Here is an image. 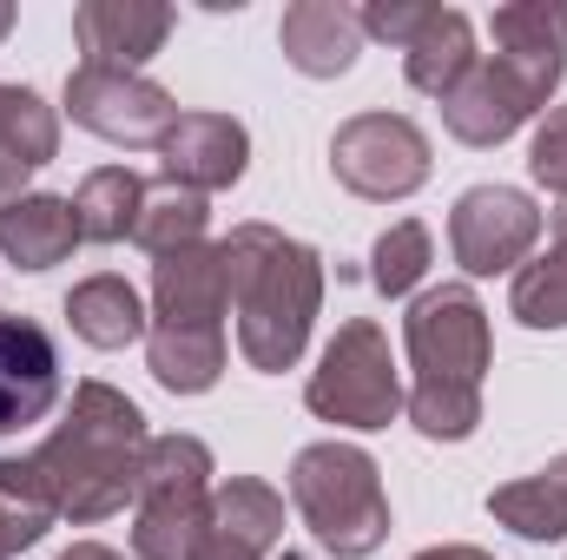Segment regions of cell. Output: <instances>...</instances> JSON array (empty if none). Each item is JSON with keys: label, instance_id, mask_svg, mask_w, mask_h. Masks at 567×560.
I'll return each mask as SVG.
<instances>
[{"label": "cell", "instance_id": "obj_1", "mask_svg": "<svg viewBox=\"0 0 567 560\" xmlns=\"http://www.w3.org/2000/svg\"><path fill=\"white\" fill-rule=\"evenodd\" d=\"M145 416L113 383H80L66 422L33 455H0V495L47 508L53 521H106L126 501H140L145 468Z\"/></svg>", "mask_w": 567, "mask_h": 560}, {"label": "cell", "instance_id": "obj_2", "mask_svg": "<svg viewBox=\"0 0 567 560\" xmlns=\"http://www.w3.org/2000/svg\"><path fill=\"white\" fill-rule=\"evenodd\" d=\"M218 258H225L245 363L265 376H284L310 343V323L323 303V258L303 238H284L278 225H238L218 245Z\"/></svg>", "mask_w": 567, "mask_h": 560}, {"label": "cell", "instance_id": "obj_3", "mask_svg": "<svg viewBox=\"0 0 567 560\" xmlns=\"http://www.w3.org/2000/svg\"><path fill=\"white\" fill-rule=\"evenodd\" d=\"M403 343L416 363V390L403 396L410 422L429 442H468L482 422V376L495 363L488 343V310L468 283L423 290L403 317Z\"/></svg>", "mask_w": 567, "mask_h": 560}, {"label": "cell", "instance_id": "obj_4", "mask_svg": "<svg viewBox=\"0 0 567 560\" xmlns=\"http://www.w3.org/2000/svg\"><path fill=\"white\" fill-rule=\"evenodd\" d=\"M290 501L303 528L330 548L337 560H363L390 541V495L383 468L350 448V442H310L290 462Z\"/></svg>", "mask_w": 567, "mask_h": 560}, {"label": "cell", "instance_id": "obj_5", "mask_svg": "<svg viewBox=\"0 0 567 560\" xmlns=\"http://www.w3.org/2000/svg\"><path fill=\"white\" fill-rule=\"evenodd\" d=\"M212 508V448L198 435H152L140 468V515H133V554L185 560L205 535Z\"/></svg>", "mask_w": 567, "mask_h": 560}, {"label": "cell", "instance_id": "obj_6", "mask_svg": "<svg viewBox=\"0 0 567 560\" xmlns=\"http://www.w3.org/2000/svg\"><path fill=\"white\" fill-rule=\"evenodd\" d=\"M303 403H310V416L337 422V428H390L403 416V376H396L390 336L370 317H350L323 343V363L310 370Z\"/></svg>", "mask_w": 567, "mask_h": 560}, {"label": "cell", "instance_id": "obj_7", "mask_svg": "<svg viewBox=\"0 0 567 560\" xmlns=\"http://www.w3.org/2000/svg\"><path fill=\"white\" fill-rule=\"evenodd\" d=\"M567 60H515V53H482L449 93H442V126L462 145H502L522 133L561 86Z\"/></svg>", "mask_w": 567, "mask_h": 560}, {"label": "cell", "instance_id": "obj_8", "mask_svg": "<svg viewBox=\"0 0 567 560\" xmlns=\"http://www.w3.org/2000/svg\"><path fill=\"white\" fill-rule=\"evenodd\" d=\"M429 165H435V158H429V133L416 120H403V113H357V120H343L337 139H330V172H337V185L357 191V198H377V205L423 191Z\"/></svg>", "mask_w": 567, "mask_h": 560}, {"label": "cell", "instance_id": "obj_9", "mask_svg": "<svg viewBox=\"0 0 567 560\" xmlns=\"http://www.w3.org/2000/svg\"><path fill=\"white\" fill-rule=\"evenodd\" d=\"M449 245H455V265L468 278L522 271L528 251L542 245V211L515 185H468L449 211Z\"/></svg>", "mask_w": 567, "mask_h": 560}, {"label": "cell", "instance_id": "obj_10", "mask_svg": "<svg viewBox=\"0 0 567 560\" xmlns=\"http://www.w3.org/2000/svg\"><path fill=\"white\" fill-rule=\"evenodd\" d=\"M66 113L73 126L113 145H165V133L178 126V106L165 86H152L145 73H106V66H73Z\"/></svg>", "mask_w": 567, "mask_h": 560}, {"label": "cell", "instance_id": "obj_11", "mask_svg": "<svg viewBox=\"0 0 567 560\" xmlns=\"http://www.w3.org/2000/svg\"><path fill=\"white\" fill-rule=\"evenodd\" d=\"M60 403V350L33 317L0 310V435L40 422Z\"/></svg>", "mask_w": 567, "mask_h": 560}, {"label": "cell", "instance_id": "obj_12", "mask_svg": "<svg viewBox=\"0 0 567 560\" xmlns=\"http://www.w3.org/2000/svg\"><path fill=\"white\" fill-rule=\"evenodd\" d=\"M165 33H172V7H158V0H86V7H73V40L86 53L80 66L140 73L165 46Z\"/></svg>", "mask_w": 567, "mask_h": 560}, {"label": "cell", "instance_id": "obj_13", "mask_svg": "<svg viewBox=\"0 0 567 560\" xmlns=\"http://www.w3.org/2000/svg\"><path fill=\"white\" fill-rule=\"evenodd\" d=\"M165 178L185 191H225L245 178L251 165V133L231 113H178V126L165 133Z\"/></svg>", "mask_w": 567, "mask_h": 560}, {"label": "cell", "instance_id": "obj_14", "mask_svg": "<svg viewBox=\"0 0 567 560\" xmlns=\"http://www.w3.org/2000/svg\"><path fill=\"white\" fill-rule=\"evenodd\" d=\"M231 290H225V258L218 245H185L152 265V323L178 330H225Z\"/></svg>", "mask_w": 567, "mask_h": 560}, {"label": "cell", "instance_id": "obj_15", "mask_svg": "<svg viewBox=\"0 0 567 560\" xmlns=\"http://www.w3.org/2000/svg\"><path fill=\"white\" fill-rule=\"evenodd\" d=\"M278 46L297 73L337 80L363 53V20L343 0H297V7H284V20H278Z\"/></svg>", "mask_w": 567, "mask_h": 560}, {"label": "cell", "instance_id": "obj_16", "mask_svg": "<svg viewBox=\"0 0 567 560\" xmlns=\"http://www.w3.org/2000/svg\"><path fill=\"white\" fill-rule=\"evenodd\" d=\"M80 218H73V198H53V191H20L0 205V258L20 265V271H53L80 251Z\"/></svg>", "mask_w": 567, "mask_h": 560}, {"label": "cell", "instance_id": "obj_17", "mask_svg": "<svg viewBox=\"0 0 567 560\" xmlns=\"http://www.w3.org/2000/svg\"><path fill=\"white\" fill-rule=\"evenodd\" d=\"M60 152V113L33 86H0V198H20V185Z\"/></svg>", "mask_w": 567, "mask_h": 560}, {"label": "cell", "instance_id": "obj_18", "mask_svg": "<svg viewBox=\"0 0 567 560\" xmlns=\"http://www.w3.org/2000/svg\"><path fill=\"white\" fill-rule=\"evenodd\" d=\"M66 323H73V336L93 343V350H126V343H140L145 330H152L140 290H133L126 278H113V271L80 278L73 290H66Z\"/></svg>", "mask_w": 567, "mask_h": 560}, {"label": "cell", "instance_id": "obj_19", "mask_svg": "<svg viewBox=\"0 0 567 560\" xmlns=\"http://www.w3.org/2000/svg\"><path fill=\"white\" fill-rule=\"evenodd\" d=\"M145 370H152L158 390H172V396H205V390L225 376V330L152 323V330H145Z\"/></svg>", "mask_w": 567, "mask_h": 560}, {"label": "cell", "instance_id": "obj_20", "mask_svg": "<svg viewBox=\"0 0 567 560\" xmlns=\"http://www.w3.org/2000/svg\"><path fill=\"white\" fill-rule=\"evenodd\" d=\"M482 53H475V27H468V13L462 7H435L429 13V27L403 46V73H410V86L429 93V100H442L468 66H475Z\"/></svg>", "mask_w": 567, "mask_h": 560}, {"label": "cell", "instance_id": "obj_21", "mask_svg": "<svg viewBox=\"0 0 567 560\" xmlns=\"http://www.w3.org/2000/svg\"><path fill=\"white\" fill-rule=\"evenodd\" d=\"M205 528L225 535V541H238V548H251V554H271L284 541V495L265 488V481H251V475L218 481L212 508H205Z\"/></svg>", "mask_w": 567, "mask_h": 560}, {"label": "cell", "instance_id": "obj_22", "mask_svg": "<svg viewBox=\"0 0 567 560\" xmlns=\"http://www.w3.org/2000/svg\"><path fill=\"white\" fill-rule=\"evenodd\" d=\"M205 225H212L205 191H185V185L158 178V185H145V198H140L133 245H145L152 258H172V251H185V245H205Z\"/></svg>", "mask_w": 567, "mask_h": 560}, {"label": "cell", "instance_id": "obj_23", "mask_svg": "<svg viewBox=\"0 0 567 560\" xmlns=\"http://www.w3.org/2000/svg\"><path fill=\"white\" fill-rule=\"evenodd\" d=\"M140 172H126V165H100V172H86L80 178V191H73V218H80V238H93V245H120V238H133V225H140Z\"/></svg>", "mask_w": 567, "mask_h": 560}, {"label": "cell", "instance_id": "obj_24", "mask_svg": "<svg viewBox=\"0 0 567 560\" xmlns=\"http://www.w3.org/2000/svg\"><path fill=\"white\" fill-rule=\"evenodd\" d=\"M508 310L528 323V330H567V205L555 211V238L535 265L515 271L508 290Z\"/></svg>", "mask_w": 567, "mask_h": 560}, {"label": "cell", "instance_id": "obj_25", "mask_svg": "<svg viewBox=\"0 0 567 560\" xmlns=\"http://www.w3.org/2000/svg\"><path fill=\"white\" fill-rule=\"evenodd\" d=\"M488 515L522 535V541H561L567 535V495L548 481V475H522V481H502L488 495Z\"/></svg>", "mask_w": 567, "mask_h": 560}, {"label": "cell", "instance_id": "obj_26", "mask_svg": "<svg viewBox=\"0 0 567 560\" xmlns=\"http://www.w3.org/2000/svg\"><path fill=\"white\" fill-rule=\"evenodd\" d=\"M495 53H515V60H567V7L548 0H515V7H495Z\"/></svg>", "mask_w": 567, "mask_h": 560}, {"label": "cell", "instance_id": "obj_27", "mask_svg": "<svg viewBox=\"0 0 567 560\" xmlns=\"http://www.w3.org/2000/svg\"><path fill=\"white\" fill-rule=\"evenodd\" d=\"M423 278H429V225L403 218V225H390V231L377 238V251H370V283H377L383 297H410Z\"/></svg>", "mask_w": 567, "mask_h": 560}, {"label": "cell", "instance_id": "obj_28", "mask_svg": "<svg viewBox=\"0 0 567 560\" xmlns=\"http://www.w3.org/2000/svg\"><path fill=\"white\" fill-rule=\"evenodd\" d=\"M429 13H435L429 0H370V7H357L363 33H370V40H390V46H410L429 27Z\"/></svg>", "mask_w": 567, "mask_h": 560}, {"label": "cell", "instance_id": "obj_29", "mask_svg": "<svg viewBox=\"0 0 567 560\" xmlns=\"http://www.w3.org/2000/svg\"><path fill=\"white\" fill-rule=\"evenodd\" d=\"M528 172H535V185H548L555 198H567V106H548L542 133L528 145Z\"/></svg>", "mask_w": 567, "mask_h": 560}, {"label": "cell", "instance_id": "obj_30", "mask_svg": "<svg viewBox=\"0 0 567 560\" xmlns=\"http://www.w3.org/2000/svg\"><path fill=\"white\" fill-rule=\"evenodd\" d=\"M47 508H33V501H13V495H0V560L27 554L40 535H47Z\"/></svg>", "mask_w": 567, "mask_h": 560}, {"label": "cell", "instance_id": "obj_31", "mask_svg": "<svg viewBox=\"0 0 567 560\" xmlns=\"http://www.w3.org/2000/svg\"><path fill=\"white\" fill-rule=\"evenodd\" d=\"M185 560H265V554H251V548H238V541H225V535H212V528H205V535L192 541V554H185Z\"/></svg>", "mask_w": 567, "mask_h": 560}, {"label": "cell", "instance_id": "obj_32", "mask_svg": "<svg viewBox=\"0 0 567 560\" xmlns=\"http://www.w3.org/2000/svg\"><path fill=\"white\" fill-rule=\"evenodd\" d=\"M416 560H495V554H482V548H462V541H455V548H423Z\"/></svg>", "mask_w": 567, "mask_h": 560}, {"label": "cell", "instance_id": "obj_33", "mask_svg": "<svg viewBox=\"0 0 567 560\" xmlns=\"http://www.w3.org/2000/svg\"><path fill=\"white\" fill-rule=\"evenodd\" d=\"M60 560H126V554H113V548H100V541H73Z\"/></svg>", "mask_w": 567, "mask_h": 560}, {"label": "cell", "instance_id": "obj_34", "mask_svg": "<svg viewBox=\"0 0 567 560\" xmlns=\"http://www.w3.org/2000/svg\"><path fill=\"white\" fill-rule=\"evenodd\" d=\"M542 475H548V481H555V488H561V495H567V455H555V462H548Z\"/></svg>", "mask_w": 567, "mask_h": 560}, {"label": "cell", "instance_id": "obj_35", "mask_svg": "<svg viewBox=\"0 0 567 560\" xmlns=\"http://www.w3.org/2000/svg\"><path fill=\"white\" fill-rule=\"evenodd\" d=\"M7 33H13V7L0 0V40H7Z\"/></svg>", "mask_w": 567, "mask_h": 560}]
</instances>
